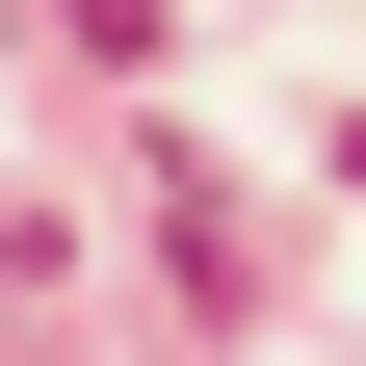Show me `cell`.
<instances>
[{
	"mask_svg": "<svg viewBox=\"0 0 366 366\" xmlns=\"http://www.w3.org/2000/svg\"><path fill=\"white\" fill-rule=\"evenodd\" d=\"M157 262H183V288H209V314L262 288V236H236V183H209V157H157Z\"/></svg>",
	"mask_w": 366,
	"mask_h": 366,
	"instance_id": "1",
	"label": "cell"
}]
</instances>
